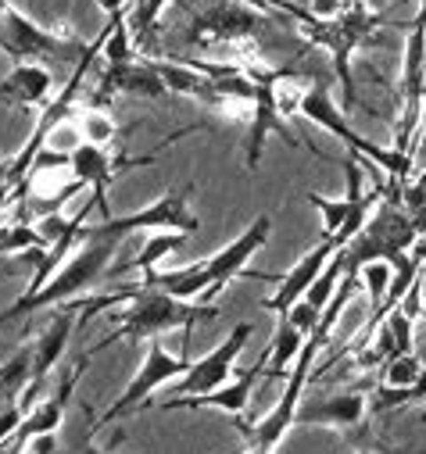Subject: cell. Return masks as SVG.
I'll use <instances>...</instances> for the list:
<instances>
[{
  "mask_svg": "<svg viewBox=\"0 0 426 454\" xmlns=\"http://www.w3.org/2000/svg\"><path fill=\"white\" fill-rule=\"evenodd\" d=\"M193 12V8H186ZM265 29H276V22L269 15H262L251 4L241 0H208L204 8L193 12L186 43L211 54L216 61H237L244 68L251 65H265L262 61V43L258 36Z\"/></svg>",
  "mask_w": 426,
  "mask_h": 454,
  "instance_id": "obj_1",
  "label": "cell"
},
{
  "mask_svg": "<svg viewBox=\"0 0 426 454\" xmlns=\"http://www.w3.org/2000/svg\"><path fill=\"white\" fill-rule=\"evenodd\" d=\"M119 244H122V240L86 233V225H83V244L72 251V258L51 276V283H47L40 294H33V297H19L4 315H0V325H4V322H15V318H22V315H33V311H40V308H54V304L75 301L79 294H86L90 286H97L104 276H108Z\"/></svg>",
  "mask_w": 426,
  "mask_h": 454,
  "instance_id": "obj_2",
  "label": "cell"
},
{
  "mask_svg": "<svg viewBox=\"0 0 426 454\" xmlns=\"http://www.w3.org/2000/svg\"><path fill=\"white\" fill-rule=\"evenodd\" d=\"M219 311L204 304V301H179V297H169L162 290H151V286H133V301L126 304V311L119 315L122 325L115 333H108L100 344L90 348V355L104 351L119 344V340H147V336H158L165 329H183V336L190 340V329L197 322H211Z\"/></svg>",
  "mask_w": 426,
  "mask_h": 454,
  "instance_id": "obj_3",
  "label": "cell"
},
{
  "mask_svg": "<svg viewBox=\"0 0 426 454\" xmlns=\"http://www.w3.org/2000/svg\"><path fill=\"white\" fill-rule=\"evenodd\" d=\"M0 19H4V33H0V51L12 54L15 65L22 61H79L90 43H83L68 26L47 29L33 22L22 8H15L12 0H0Z\"/></svg>",
  "mask_w": 426,
  "mask_h": 454,
  "instance_id": "obj_4",
  "label": "cell"
},
{
  "mask_svg": "<svg viewBox=\"0 0 426 454\" xmlns=\"http://www.w3.org/2000/svg\"><path fill=\"white\" fill-rule=\"evenodd\" d=\"M193 133V126L190 129H179V133H172L169 140H162L151 154H112L108 147H93V144H79L75 151H72V179H79L83 186H90L93 190V207L100 211V222L104 218H112V204H108V186L122 176V172H133V168H147V165H154L158 161V154L165 151V144H176V140H183V137H190Z\"/></svg>",
  "mask_w": 426,
  "mask_h": 454,
  "instance_id": "obj_5",
  "label": "cell"
},
{
  "mask_svg": "<svg viewBox=\"0 0 426 454\" xmlns=\"http://www.w3.org/2000/svg\"><path fill=\"white\" fill-rule=\"evenodd\" d=\"M193 193V183L158 197L154 204L140 207V211H130V215H112L97 225H86V233L93 237H112V240H126L133 233H193L201 230V218L190 211L186 197Z\"/></svg>",
  "mask_w": 426,
  "mask_h": 454,
  "instance_id": "obj_6",
  "label": "cell"
},
{
  "mask_svg": "<svg viewBox=\"0 0 426 454\" xmlns=\"http://www.w3.org/2000/svg\"><path fill=\"white\" fill-rule=\"evenodd\" d=\"M319 340H304V348H301V355H297V362H294V369H290V376H287V387H283V397L272 404V411H265L255 426H244V436H248V454H272L276 447H280V440H283V433L294 426V411H297V404H301V397H304V387H308V380H312V362H315V355H319Z\"/></svg>",
  "mask_w": 426,
  "mask_h": 454,
  "instance_id": "obj_7",
  "label": "cell"
},
{
  "mask_svg": "<svg viewBox=\"0 0 426 454\" xmlns=\"http://www.w3.org/2000/svg\"><path fill=\"white\" fill-rule=\"evenodd\" d=\"M186 372H190V362H186V358H176V355H169L162 344H151L147 362L137 369L133 383L122 390V397H119L108 411H104V415L93 422V429H104L108 422H115L119 415H126V411H133V408H144L147 397H151L158 387H165V383H172L176 376H186Z\"/></svg>",
  "mask_w": 426,
  "mask_h": 454,
  "instance_id": "obj_8",
  "label": "cell"
},
{
  "mask_svg": "<svg viewBox=\"0 0 426 454\" xmlns=\"http://www.w3.org/2000/svg\"><path fill=\"white\" fill-rule=\"evenodd\" d=\"M248 72H251V79L258 82V93H255V115H251V122H248V140H244V165H248V172H255L258 161H262L265 137H283L290 147H301V144H297V137L287 129V119L280 115V107H276V100H272V86H269L272 68L251 65Z\"/></svg>",
  "mask_w": 426,
  "mask_h": 454,
  "instance_id": "obj_9",
  "label": "cell"
},
{
  "mask_svg": "<svg viewBox=\"0 0 426 454\" xmlns=\"http://www.w3.org/2000/svg\"><path fill=\"white\" fill-rule=\"evenodd\" d=\"M269 230H272V218H269V215H258L230 247H223V251H216V254L204 258V265H208V283H211L208 294L201 297L204 304L216 297L219 290H226V283H230L233 276H251V272H248V258H255V251L265 247Z\"/></svg>",
  "mask_w": 426,
  "mask_h": 454,
  "instance_id": "obj_10",
  "label": "cell"
},
{
  "mask_svg": "<svg viewBox=\"0 0 426 454\" xmlns=\"http://www.w3.org/2000/svg\"><path fill=\"white\" fill-rule=\"evenodd\" d=\"M248 340H251V325L241 322L230 336H226V344H219L216 351H208L201 362L190 365V372L179 380V397H193V394H208V390H216L223 383H230V372L241 358V351L248 348Z\"/></svg>",
  "mask_w": 426,
  "mask_h": 454,
  "instance_id": "obj_11",
  "label": "cell"
},
{
  "mask_svg": "<svg viewBox=\"0 0 426 454\" xmlns=\"http://www.w3.org/2000/svg\"><path fill=\"white\" fill-rule=\"evenodd\" d=\"M83 318V297L75 301H65V304H54V318L43 325V333L33 340V383L29 387H43L47 372L58 365V358L65 355V344L75 329V322Z\"/></svg>",
  "mask_w": 426,
  "mask_h": 454,
  "instance_id": "obj_12",
  "label": "cell"
},
{
  "mask_svg": "<svg viewBox=\"0 0 426 454\" xmlns=\"http://www.w3.org/2000/svg\"><path fill=\"white\" fill-rule=\"evenodd\" d=\"M90 362H93L90 351L79 355V358L72 362V369L65 372V380L58 383V394H51L47 401L33 404V411L22 419V426H19V433H15L22 443H29L33 436H43V433H58V429H61V422H65V408H68V401H72V394H75V383L83 380V372H86Z\"/></svg>",
  "mask_w": 426,
  "mask_h": 454,
  "instance_id": "obj_13",
  "label": "cell"
},
{
  "mask_svg": "<svg viewBox=\"0 0 426 454\" xmlns=\"http://www.w3.org/2000/svg\"><path fill=\"white\" fill-rule=\"evenodd\" d=\"M112 93H130V97L158 100L169 90H165V82H162V75H158V68L151 61H130V65H104V72L97 75L93 104H104Z\"/></svg>",
  "mask_w": 426,
  "mask_h": 454,
  "instance_id": "obj_14",
  "label": "cell"
},
{
  "mask_svg": "<svg viewBox=\"0 0 426 454\" xmlns=\"http://www.w3.org/2000/svg\"><path fill=\"white\" fill-rule=\"evenodd\" d=\"M265 372V362L255 365V369H244L237 380L216 387V390H208V394H193V397H172V401H162L158 408L162 411H193V408H216V411H226V415H241L248 404H251V394L258 387V376Z\"/></svg>",
  "mask_w": 426,
  "mask_h": 454,
  "instance_id": "obj_15",
  "label": "cell"
},
{
  "mask_svg": "<svg viewBox=\"0 0 426 454\" xmlns=\"http://www.w3.org/2000/svg\"><path fill=\"white\" fill-rule=\"evenodd\" d=\"M334 254H337V247H334L330 240H319L304 258H297V265H294L287 276H280V290H276L272 297H265V308L276 311V315H287V311L308 294V286L319 279V272L330 265Z\"/></svg>",
  "mask_w": 426,
  "mask_h": 454,
  "instance_id": "obj_16",
  "label": "cell"
},
{
  "mask_svg": "<svg viewBox=\"0 0 426 454\" xmlns=\"http://www.w3.org/2000/svg\"><path fill=\"white\" fill-rule=\"evenodd\" d=\"M366 408H369V397L362 390H348V394L323 397V401L301 397L294 422L297 426H359L366 419Z\"/></svg>",
  "mask_w": 426,
  "mask_h": 454,
  "instance_id": "obj_17",
  "label": "cell"
},
{
  "mask_svg": "<svg viewBox=\"0 0 426 454\" xmlns=\"http://www.w3.org/2000/svg\"><path fill=\"white\" fill-rule=\"evenodd\" d=\"M54 93V75L40 65V61H22L12 68V75L0 82V97L15 107H36V104H51Z\"/></svg>",
  "mask_w": 426,
  "mask_h": 454,
  "instance_id": "obj_18",
  "label": "cell"
},
{
  "mask_svg": "<svg viewBox=\"0 0 426 454\" xmlns=\"http://www.w3.org/2000/svg\"><path fill=\"white\" fill-rule=\"evenodd\" d=\"M151 65L158 68V75H162V82H165L169 93H183V97L201 100L204 107H216L219 93H216V82H211L204 72H197V68H190V65H183V61H176V58H172V61L154 58Z\"/></svg>",
  "mask_w": 426,
  "mask_h": 454,
  "instance_id": "obj_19",
  "label": "cell"
},
{
  "mask_svg": "<svg viewBox=\"0 0 426 454\" xmlns=\"http://www.w3.org/2000/svg\"><path fill=\"white\" fill-rule=\"evenodd\" d=\"M304 340H308V336H304L287 315H280V322H276V336H272V351H269V358H265V372H262L269 383L290 376L287 365L297 362V355H301V348H304Z\"/></svg>",
  "mask_w": 426,
  "mask_h": 454,
  "instance_id": "obj_20",
  "label": "cell"
},
{
  "mask_svg": "<svg viewBox=\"0 0 426 454\" xmlns=\"http://www.w3.org/2000/svg\"><path fill=\"white\" fill-rule=\"evenodd\" d=\"M33 383V344L15 351L4 365H0V411L22 401V394Z\"/></svg>",
  "mask_w": 426,
  "mask_h": 454,
  "instance_id": "obj_21",
  "label": "cell"
},
{
  "mask_svg": "<svg viewBox=\"0 0 426 454\" xmlns=\"http://www.w3.org/2000/svg\"><path fill=\"white\" fill-rule=\"evenodd\" d=\"M355 272H359V283L369 290V308H373V315H369V322L362 325V336H369V333H376V325H380V311H383V297H387L390 279H394V265H390L387 258H380V262H369V265H362V269H355Z\"/></svg>",
  "mask_w": 426,
  "mask_h": 454,
  "instance_id": "obj_22",
  "label": "cell"
},
{
  "mask_svg": "<svg viewBox=\"0 0 426 454\" xmlns=\"http://www.w3.org/2000/svg\"><path fill=\"white\" fill-rule=\"evenodd\" d=\"M186 237H190V233H154V237L147 240V247H144L137 258L112 265V269H108V276H122V272H140V276H144V272L158 269V262H162V258H169L172 251H179Z\"/></svg>",
  "mask_w": 426,
  "mask_h": 454,
  "instance_id": "obj_23",
  "label": "cell"
},
{
  "mask_svg": "<svg viewBox=\"0 0 426 454\" xmlns=\"http://www.w3.org/2000/svg\"><path fill=\"white\" fill-rule=\"evenodd\" d=\"M104 65H130L133 61V29H130V15H112L108 22V40L100 51Z\"/></svg>",
  "mask_w": 426,
  "mask_h": 454,
  "instance_id": "obj_24",
  "label": "cell"
},
{
  "mask_svg": "<svg viewBox=\"0 0 426 454\" xmlns=\"http://www.w3.org/2000/svg\"><path fill=\"white\" fill-rule=\"evenodd\" d=\"M304 200L312 204V207H319L323 211V240H337V233L344 230V222H348V211H351V200L348 197H341V200H330V197H323V193H304Z\"/></svg>",
  "mask_w": 426,
  "mask_h": 454,
  "instance_id": "obj_25",
  "label": "cell"
},
{
  "mask_svg": "<svg viewBox=\"0 0 426 454\" xmlns=\"http://www.w3.org/2000/svg\"><path fill=\"white\" fill-rule=\"evenodd\" d=\"M380 372H383V383H387V387H415V383L422 380L426 365L419 362L415 351H408V355H394V358H387Z\"/></svg>",
  "mask_w": 426,
  "mask_h": 454,
  "instance_id": "obj_26",
  "label": "cell"
},
{
  "mask_svg": "<svg viewBox=\"0 0 426 454\" xmlns=\"http://www.w3.org/2000/svg\"><path fill=\"white\" fill-rule=\"evenodd\" d=\"M79 133H83V140H86V144H93V147H108V144L119 137V129H115L112 115H104L100 107L83 111V119H79Z\"/></svg>",
  "mask_w": 426,
  "mask_h": 454,
  "instance_id": "obj_27",
  "label": "cell"
},
{
  "mask_svg": "<svg viewBox=\"0 0 426 454\" xmlns=\"http://www.w3.org/2000/svg\"><path fill=\"white\" fill-rule=\"evenodd\" d=\"M26 415H29V408H26L22 401L0 411V447H8V443L15 440V433H19V426H22V419H26Z\"/></svg>",
  "mask_w": 426,
  "mask_h": 454,
  "instance_id": "obj_28",
  "label": "cell"
},
{
  "mask_svg": "<svg viewBox=\"0 0 426 454\" xmlns=\"http://www.w3.org/2000/svg\"><path fill=\"white\" fill-rule=\"evenodd\" d=\"M26 454H58V440H54V433L33 436V440L26 443Z\"/></svg>",
  "mask_w": 426,
  "mask_h": 454,
  "instance_id": "obj_29",
  "label": "cell"
},
{
  "mask_svg": "<svg viewBox=\"0 0 426 454\" xmlns=\"http://www.w3.org/2000/svg\"><path fill=\"white\" fill-rule=\"evenodd\" d=\"M241 4H251V8H258V12H262V15H269V19L276 22V26L290 22V19H287V15H283V12L276 8V0H241Z\"/></svg>",
  "mask_w": 426,
  "mask_h": 454,
  "instance_id": "obj_30",
  "label": "cell"
},
{
  "mask_svg": "<svg viewBox=\"0 0 426 454\" xmlns=\"http://www.w3.org/2000/svg\"><path fill=\"white\" fill-rule=\"evenodd\" d=\"M22 200V193L12 186V183H4V186H0V207H8V204H19Z\"/></svg>",
  "mask_w": 426,
  "mask_h": 454,
  "instance_id": "obj_31",
  "label": "cell"
},
{
  "mask_svg": "<svg viewBox=\"0 0 426 454\" xmlns=\"http://www.w3.org/2000/svg\"><path fill=\"white\" fill-rule=\"evenodd\" d=\"M79 454H112V450L97 447V443H93V433H86V436H83V443H79Z\"/></svg>",
  "mask_w": 426,
  "mask_h": 454,
  "instance_id": "obj_32",
  "label": "cell"
},
{
  "mask_svg": "<svg viewBox=\"0 0 426 454\" xmlns=\"http://www.w3.org/2000/svg\"><path fill=\"white\" fill-rule=\"evenodd\" d=\"M8 447H12V443H8ZM8 447H0V454H8Z\"/></svg>",
  "mask_w": 426,
  "mask_h": 454,
  "instance_id": "obj_33",
  "label": "cell"
},
{
  "mask_svg": "<svg viewBox=\"0 0 426 454\" xmlns=\"http://www.w3.org/2000/svg\"><path fill=\"white\" fill-rule=\"evenodd\" d=\"M422 304H426V297H422Z\"/></svg>",
  "mask_w": 426,
  "mask_h": 454,
  "instance_id": "obj_34",
  "label": "cell"
}]
</instances>
